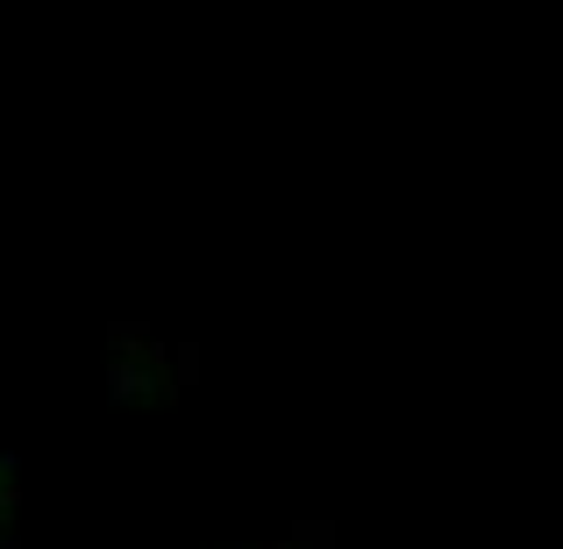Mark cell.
<instances>
[{
  "instance_id": "7a4b0ae2",
  "label": "cell",
  "mask_w": 563,
  "mask_h": 549,
  "mask_svg": "<svg viewBox=\"0 0 563 549\" xmlns=\"http://www.w3.org/2000/svg\"><path fill=\"white\" fill-rule=\"evenodd\" d=\"M0 549H22V479L0 457Z\"/></svg>"
},
{
  "instance_id": "6da1fadb",
  "label": "cell",
  "mask_w": 563,
  "mask_h": 549,
  "mask_svg": "<svg viewBox=\"0 0 563 549\" xmlns=\"http://www.w3.org/2000/svg\"><path fill=\"white\" fill-rule=\"evenodd\" d=\"M186 350H172L165 336H143V329H122L114 336V393L143 399V393H172L186 378Z\"/></svg>"
},
{
  "instance_id": "3957f363",
  "label": "cell",
  "mask_w": 563,
  "mask_h": 549,
  "mask_svg": "<svg viewBox=\"0 0 563 549\" xmlns=\"http://www.w3.org/2000/svg\"><path fill=\"white\" fill-rule=\"evenodd\" d=\"M278 549H286V542H278Z\"/></svg>"
}]
</instances>
